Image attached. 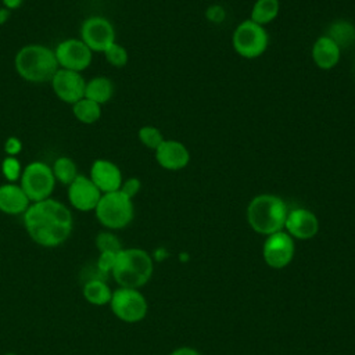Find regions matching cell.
<instances>
[{
	"instance_id": "1",
	"label": "cell",
	"mask_w": 355,
	"mask_h": 355,
	"mask_svg": "<svg viewBox=\"0 0 355 355\" xmlns=\"http://www.w3.org/2000/svg\"><path fill=\"white\" fill-rule=\"evenodd\" d=\"M28 236L39 245H61L72 233L73 218L69 208L54 198L32 202L22 215Z\"/></svg>"
},
{
	"instance_id": "2",
	"label": "cell",
	"mask_w": 355,
	"mask_h": 355,
	"mask_svg": "<svg viewBox=\"0 0 355 355\" xmlns=\"http://www.w3.org/2000/svg\"><path fill=\"white\" fill-rule=\"evenodd\" d=\"M17 73L26 82H50L58 71V62L51 50L43 44H26L18 50L14 58Z\"/></svg>"
},
{
	"instance_id": "3",
	"label": "cell",
	"mask_w": 355,
	"mask_h": 355,
	"mask_svg": "<svg viewBox=\"0 0 355 355\" xmlns=\"http://www.w3.org/2000/svg\"><path fill=\"white\" fill-rule=\"evenodd\" d=\"M288 208L283 198L275 194L255 196L247 207V222L259 234L269 236L284 230Z\"/></svg>"
},
{
	"instance_id": "4",
	"label": "cell",
	"mask_w": 355,
	"mask_h": 355,
	"mask_svg": "<svg viewBox=\"0 0 355 355\" xmlns=\"http://www.w3.org/2000/svg\"><path fill=\"white\" fill-rule=\"evenodd\" d=\"M154 262L150 254L141 248H122L116 254V259L111 276L119 287L140 288L151 279Z\"/></svg>"
},
{
	"instance_id": "5",
	"label": "cell",
	"mask_w": 355,
	"mask_h": 355,
	"mask_svg": "<svg viewBox=\"0 0 355 355\" xmlns=\"http://www.w3.org/2000/svg\"><path fill=\"white\" fill-rule=\"evenodd\" d=\"M94 214L97 220L108 230L123 229L133 220V200L121 190L104 193L94 208Z\"/></svg>"
},
{
	"instance_id": "6",
	"label": "cell",
	"mask_w": 355,
	"mask_h": 355,
	"mask_svg": "<svg viewBox=\"0 0 355 355\" xmlns=\"http://www.w3.org/2000/svg\"><path fill=\"white\" fill-rule=\"evenodd\" d=\"M19 186L31 202L50 198L55 187V178L51 166L43 161H33L28 164L22 169Z\"/></svg>"
},
{
	"instance_id": "7",
	"label": "cell",
	"mask_w": 355,
	"mask_h": 355,
	"mask_svg": "<svg viewBox=\"0 0 355 355\" xmlns=\"http://www.w3.org/2000/svg\"><path fill=\"white\" fill-rule=\"evenodd\" d=\"M232 44L239 55L251 60L265 53L269 44V36L262 25L245 19L234 29Z\"/></svg>"
},
{
	"instance_id": "8",
	"label": "cell",
	"mask_w": 355,
	"mask_h": 355,
	"mask_svg": "<svg viewBox=\"0 0 355 355\" xmlns=\"http://www.w3.org/2000/svg\"><path fill=\"white\" fill-rule=\"evenodd\" d=\"M108 305L111 312L125 323H137L143 320L148 311L147 300L139 288L119 287L114 290Z\"/></svg>"
},
{
	"instance_id": "9",
	"label": "cell",
	"mask_w": 355,
	"mask_h": 355,
	"mask_svg": "<svg viewBox=\"0 0 355 355\" xmlns=\"http://www.w3.org/2000/svg\"><path fill=\"white\" fill-rule=\"evenodd\" d=\"M294 239L286 230L266 236L262 247L263 261L272 269H283L288 266L294 258Z\"/></svg>"
},
{
	"instance_id": "10",
	"label": "cell",
	"mask_w": 355,
	"mask_h": 355,
	"mask_svg": "<svg viewBox=\"0 0 355 355\" xmlns=\"http://www.w3.org/2000/svg\"><path fill=\"white\" fill-rule=\"evenodd\" d=\"M54 54L60 68L75 72H82L89 68L93 58V51L80 39L75 37L61 40L55 46Z\"/></svg>"
},
{
	"instance_id": "11",
	"label": "cell",
	"mask_w": 355,
	"mask_h": 355,
	"mask_svg": "<svg viewBox=\"0 0 355 355\" xmlns=\"http://www.w3.org/2000/svg\"><path fill=\"white\" fill-rule=\"evenodd\" d=\"M80 40L93 53H103L115 42V29L105 17L92 15L80 26Z\"/></svg>"
},
{
	"instance_id": "12",
	"label": "cell",
	"mask_w": 355,
	"mask_h": 355,
	"mask_svg": "<svg viewBox=\"0 0 355 355\" xmlns=\"http://www.w3.org/2000/svg\"><path fill=\"white\" fill-rule=\"evenodd\" d=\"M50 83L54 94L64 103L75 104L85 97L86 80L80 72L58 68Z\"/></svg>"
},
{
	"instance_id": "13",
	"label": "cell",
	"mask_w": 355,
	"mask_h": 355,
	"mask_svg": "<svg viewBox=\"0 0 355 355\" xmlns=\"http://www.w3.org/2000/svg\"><path fill=\"white\" fill-rule=\"evenodd\" d=\"M101 194L103 193L97 189L92 179L85 175H78L75 180L68 184V201L80 212L94 211Z\"/></svg>"
},
{
	"instance_id": "14",
	"label": "cell",
	"mask_w": 355,
	"mask_h": 355,
	"mask_svg": "<svg viewBox=\"0 0 355 355\" xmlns=\"http://www.w3.org/2000/svg\"><path fill=\"white\" fill-rule=\"evenodd\" d=\"M284 230L293 239L309 240L315 237L319 232V219L309 209L294 208L287 214Z\"/></svg>"
},
{
	"instance_id": "15",
	"label": "cell",
	"mask_w": 355,
	"mask_h": 355,
	"mask_svg": "<svg viewBox=\"0 0 355 355\" xmlns=\"http://www.w3.org/2000/svg\"><path fill=\"white\" fill-rule=\"evenodd\" d=\"M89 178L103 194L119 190L123 182L122 172L118 165L104 158H98L92 164Z\"/></svg>"
},
{
	"instance_id": "16",
	"label": "cell",
	"mask_w": 355,
	"mask_h": 355,
	"mask_svg": "<svg viewBox=\"0 0 355 355\" xmlns=\"http://www.w3.org/2000/svg\"><path fill=\"white\" fill-rule=\"evenodd\" d=\"M155 159L166 171H179L190 162V153L178 140H164L155 150Z\"/></svg>"
},
{
	"instance_id": "17",
	"label": "cell",
	"mask_w": 355,
	"mask_h": 355,
	"mask_svg": "<svg viewBox=\"0 0 355 355\" xmlns=\"http://www.w3.org/2000/svg\"><path fill=\"white\" fill-rule=\"evenodd\" d=\"M31 200L17 183L0 186V211L7 215H24L31 205Z\"/></svg>"
},
{
	"instance_id": "18",
	"label": "cell",
	"mask_w": 355,
	"mask_h": 355,
	"mask_svg": "<svg viewBox=\"0 0 355 355\" xmlns=\"http://www.w3.org/2000/svg\"><path fill=\"white\" fill-rule=\"evenodd\" d=\"M311 54L315 65L320 69L327 71L334 68L338 64L341 57V50L331 39H329L324 35L315 40Z\"/></svg>"
},
{
	"instance_id": "19",
	"label": "cell",
	"mask_w": 355,
	"mask_h": 355,
	"mask_svg": "<svg viewBox=\"0 0 355 355\" xmlns=\"http://www.w3.org/2000/svg\"><path fill=\"white\" fill-rule=\"evenodd\" d=\"M82 293H83L85 300L89 304L97 305V306L108 305L111 301V295H112V290L107 284L105 279H100V277L89 279L85 283Z\"/></svg>"
},
{
	"instance_id": "20",
	"label": "cell",
	"mask_w": 355,
	"mask_h": 355,
	"mask_svg": "<svg viewBox=\"0 0 355 355\" xmlns=\"http://www.w3.org/2000/svg\"><path fill=\"white\" fill-rule=\"evenodd\" d=\"M114 94V85L112 80L105 76H96L86 82L85 97L103 105L111 100Z\"/></svg>"
},
{
	"instance_id": "21",
	"label": "cell",
	"mask_w": 355,
	"mask_h": 355,
	"mask_svg": "<svg viewBox=\"0 0 355 355\" xmlns=\"http://www.w3.org/2000/svg\"><path fill=\"white\" fill-rule=\"evenodd\" d=\"M326 36L331 39L340 50L345 49L355 42V25L345 19H337L329 25Z\"/></svg>"
},
{
	"instance_id": "22",
	"label": "cell",
	"mask_w": 355,
	"mask_h": 355,
	"mask_svg": "<svg viewBox=\"0 0 355 355\" xmlns=\"http://www.w3.org/2000/svg\"><path fill=\"white\" fill-rule=\"evenodd\" d=\"M279 10H280L279 0H257L252 6L250 19L263 26L272 22L277 17Z\"/></svg>"
},
{
	"instance_id": "23",
	"label": "cell",
	"mask_w": 355,
	"mask_h": 355,
	"mask_svg": "<svg viewBox=\"0 0 355 355\" xmlns=\"http://www.w3.org/2000/svg\"><path fill=\"white\" fill-rule=\"evenodd\" d=\"M72 114L73 116L82 123H94L101 116V105L83 97L75 104H72Z\"/></svg>"
},
{
	"instance_id": "24",
	"label": "cell",
	"mask_w": 355,
	"mask_h": 355,
	"mask_svg": "<svg viewBox=\"0 0 355 355\" xmlns=\"http://www.w3.org/2000/svg\"><path fill=\"white\" fill-rule=\"evenodd\" d=\"M51 169H53L55 180L65 184V186L71 184L75 180V178L79 175L75 161L69 157H65V155L58 157L54 161V164L51 165Z\"/></svg>"
},
{
	"instance_id": "25",
	"label": "cell",
	"mask_w": 355,
	"mask_h": 355,
	"mask_svg": "<svg viewBox=\"0 0 355 355\" xmlns=\"http://www.w3.org/2000/svg\"><path fill=\"white\" fill-rule=\"evenodd\" d=\"M137 136H139V140L141 141L143 146H146L147 148L154 150V151L165 140L161 130L155 126H151V125L141 126L137 132Z\"/></svg>"
},
{
	"instance_id": "26",
	"label": "cell",
	"mask_w": 355,
	"mask_h": 355,
	"mask_svg": "<svg viewBox=\"0 0 355 355\" xmlns=\"http://www.w3.org/2000/svg\"><path fill=\"white\" fill-rule=\"evenodd\" d=\"M96 247L100 252H119L123 248L118 236L111 230L100 232L96 236Z\"/></svg>"
},
{
	"instance_id": "27",
	"label": "cell",
	"mask_w": 355,
	"mask_h": 355,
	"mask_svg": "<svg viewBox=\"0 0 355 355\" xmlns=\"http://www.w3.org/2000/svg\"><path fill=\"white\" fill-rule=\"evenodd\" d=\"M105 60L108 61V64H111L112 67H123L128 64V51L123 46H121L119 43L114 42L112 44H110L104 51H103Z\"/></svg>"
},
{
	"instance_id": "28",
	"label": "cell",
	"mask_w": 355,
	"mask_h": 355,
	"mask_svg": "<svg viewBox=\"0 0 355 355\" xmlns=\"http://www.w3.org/2000/svg\"><path fill=\"white\" fill-rule=\"evenodd\" d=\"M22 169L24 168L21 166V162L18 161L17 157L7 155L1 162V173L8 183H15L17 180H19L22 175Z\"/></svg>"
},
{
	"instance_id": "29",
	"label": "cell",
	"mask_w": 355,
	"mask_h": 355,
	"mask_svg": "<svg viewBox=\"0 0 355 355\" xmlns=\"http://www.w3.org/2000/svg\"><path fill=\"white\" fill-rule=\"evenodd\" d=\"M118 252H100L98 259L96 262L97 266V275L103 279H107V276L111 275L115 259H116Z\"/></svg>"
},
{
	"instance_id": "30",
	"label": "cell",
	"mask_w": 355,
	"mask_h": 355,
	"mask_svg": "<svg viewBox=\"0 0 355 355\" xmlns=\"http://www.w3.org/2000/svg\"><path fill=\"white\" fill-rule=\"evenodd\" d=\"M205 18L212 24H222L226 19V11L219 4H212L205 10Z\"/></svg>"
},
{
	"instance_id": "31",
	"label": "cell",
	"mask_w": 355,
	"mask_h": 355,
	"mask_svg": "<svg viewBox=\"0 0 355 355\" xmlns=\"http://www.w3.org/2000/svg\"><path fill=\"white\" fill-rule=\"evenodd\" d=\"M140 187H141V183H140V180L137 178H129V179L122 182V186H121L119 190L125 196H128L129 198L133 200L136 197V194L140 191Z\"/></svg>"
},
{
	"instance_id": "32",
	"label": "cell",
	"mask_w": 355,
	"mask_h": 355,
	"mask_svg": "<svg viewBox=\"0 0 355 355\" xmlns=\"http://www.w3.org/2000/svg\"><path fill=\"white\" fill-rule=\"evenodd\" d=\"M22 150V141L17 136H10L4 141V151L8 157H17Z\"/></svg>"
},
{
	"instance_id": "33",
	"label": "cell",
	"mask_w": 355,
	"mask_h": 355,
	"mask_svg": "<svg viewBox=\"0 0 355 355\" xmlns=\"http://www.w3.org/2000/svg\"><path fill=\"white\" fill-rule=\"evenodd\" d=\"M169 355H201V354L191 347H180V348H176L175 351H172Z\"/></svg>"
},
{
	"instance_id": "34",
	"label": "cell",
	"mask_w": 355,
	"mask_h": 355,
	"mask_svg": "<svg viewBox=\"0 0 355 355\" xmlns=\"http://www.w3.org/2000/svg\"><path fill=\"white\" fill-rule=\"evenodd\" d=\"M1 3H3V7H6L7 10L12 11V10L19 8L22 6L24 0H1Z\"/></svg>"
},
{
	"instance_id": "35",
	"label": "cell",
	"mask_w": 355,
	"mask_h": 355,
	"mask_svg": "<svg viewBox=\"0 0 355 355\" xmlns=\"http://www.w3.org/2000/svg\"><path fill=\"white\" fill-rule=\"evenodd\" d=\"M10 10H7L6 7H0V26L1 25H4L7 21H8V18H10Z\"/></svg>"
},
{
	"instance_id": "36",
	"label": "cell",
	"mask_w": 355,
	"mask_h": 355,
	"mask_svg": "<svg viewBox=\"0 0 355 355\" xmlns=\"http://www.w3.org/2000/svg\"><path fill=\"white\" fill-rule=\"evenodd\" d=\"M4 355H17V354H14V352H7V354H4Z\"/></svg>"
}]
</instances>
